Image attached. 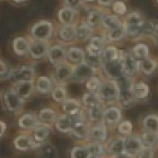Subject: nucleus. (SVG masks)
I'll use <instances>...</instances> for the list:
<instances>
[{
  "label": "nucleus",
  "mask_w": 158,
  "mask_h": 158,
  "mask_svg": "<svg viewBox=\"0 0 158 158\" xmlns=\"http://www.w3.org/2000/svg\"><path fill=\"white\" fill-rule=\"evenodd\" d=\"M146 22L145 15L139 10H131L124 17H122V23L127 31V37L133 42L142 40V28Z\"/></svg>",
  "instance_id": "1"
},
{
  "label": "nucleus",
  "mask_w": 158,
  "mask_h": 158,
  "mask_svg": "<svg viewBox=\"0 0 158 158\" xmlns=\"http://www.w3.org/2000/svg\"><path fill=\"white\" fill-rule=\"evenodd\" d=\"M56 24L50 19H37L27 30V35L32 40L53 42Z\"/></svg>",
  "instance_id": "2"
},
{
  "label": "nucleus",
  "mask_w": 158,
  "mask_h": 158,
  "mask_svg": "<svg viewBox=\"0 0 158 158\" xmlns=\"http://www.w3.org/2000/svg\"><path fill=\"white\" fill-rule=\"evenodd\" d=\"M0 104L7 114L16 118L24 112L25 107V102L14 92L10 86L0 92Z\"/></svg>",
  "instance_id": "3"
},
{
  "label": "nucleus",
  "mask_w": 158,
  "mask_h": 158,
  "mask_svg": "<svg viewBox=\"0 0 158 158\" xmlns=\"http://www.w3.org/2000/svg\"><path fill=\"white\" fill-rule=\"evenodd\" d=\"M103 105H118V97H120V88L115 80L103 78L102 85L97 93Z\"/></svg>",
  "instance_id": "4"
},
{
  "label": "nucleus",
  "mask_w": 158,
  "mask_h": 158,
  "mask_svg": "<svg viewBox=\"0 0 158 158\" xmlns=\"http://www.w3.org/2000/svg\"><path fill=\"white\" fill-rule=\"evenodd\" d=\"M37 76L39 75H37L36 68L33 62L20 63V64L13 67L9 82L11 85V84L19 81H35Z\"/></svg>",
  "instance_id": "5"
},
{
  "label": "nucleus",
  "mask_w": 158,
  "mask_h": 158,
  "mask_svg": "<svg viewBox=\"0 0 158 158\" xmlns=\"http://www.w3.org/2000/svg\"><path fill=\"white\" fill-rule=\"evenodd\" d=\"M111 13L110 9H104L101 8L97 5H87L85 7V16L82 17V19L85 20L86 24L90 26L93 30L98 33L101 31L102 22L104 19L106 14Z\"/></svg>",
  "instance_id": "6"
},
{
  "label": "nucleus",
  "mask_w": 158,
  "mask_h": 158,
  "mask_svg": "<svg viewBox=\"0 0 158 158\" xmlns=\"http://www.w3.org/2000/svg\"><path fill=\"white\" fill-rule=\"evenodd\" d=\"M81 120H86L85 115V110H82L76 115H67V114H62L60 113L58 118L56 120L54 124H53V129L56 132H59L61 135H69V133L73 130L75 123Z\"/></svg>",
  "instance_id": "7"
},
{
  "label": "nucleus",
  "mask_w": 158,
  "mask_h": 158,
  "mask_svg": "<svg viewBox=\"0 0 158 158\" xmlns=\"http://www.w3.org/2000/svg\"><path fill=\"white\" fill-rule=\"evenodd\" d=\"M53 42L59 43L66 48L77 44L76 25H59V24H56Z\"/></svg>",
  "instance_id": "8"
},
{
  "label": "nucleus",
  "mask_w": 158,
  "mask_h": 158,
  "mask_svg": "<svg viewBox=\"0 0 158 158\" xmlns=\"http://www.w3.org/2000/svg\"><path fill=\"white\" fill-rule=\"evenodd\" d=\"M11 147L14 148V150H16L18 152H32V150H37L41 146L36 145L34 142L31 133L18 132L11 139Z\"/></svg>",
  "instance_id": "9"
},
{
  "label": "nucleus",
  "mask_w": 158,
  "mask_h": 158,
  "mask_svg": "<svg viewBox=\"0 0 158 158\" xmlns=\"http://www.w3.org/2000/svg\"><path fill=\"white\" fill-rule=\"evenodd\" d=\"M120 62L125 76L135 79L139 75V61L131 54L129 50H120Z\"/></svg>",
  "instance_id": "10"
},
{
  "label": "nucleus",
  "mask_w": 158,
  "mask_h": 158,
  "mask_svg": "<svg viewBox=\"0 0 158 158\" xmlns=\"http://www.w3.org/2000/svg\"><path fill=\"white\" fill-rule=\"evenodd\" d=\"M73 66L66 61L61 64L53 67L50 76L56 85H68L73 78Z\"/></svg>",
  "instance_id": "11"
},
{
  "label": "nucleus",
  "mask_w": 158,
  "mask_h": 158,
  "mask_svg": "<svg viewBox=\"0 0 158 158\" xmlns=\"http://www.w3.org/2000/svg\"><path fill=\"white\" fill-rule=\"evenodd\" d=\"M96 75H101L99 70L93 68L92 66H89L88 63L86 62L79 63L77 66H73L71 82L85 84L89 78H92V77L96 76Z\"/></svg>",
  "instance_id": "12"
},
{
  "label": "nucleus",
  "mask_w": 158,
  "mask_h": 158,
  "mask_svg": "<svg viewBox=\"0 0 158 158\" xmlns=\"http://www.w3.org/2000/svg\"><path fill=\"white\" fill-rule=\"evenodd\" d=\"M81 19L80 10L61 6L56 10V22L59 25H76Z\"/></svg>",
  "instance_id": "13"
},
{
  "label": "nucleus",
  "mask_w": 158,
  "mask_h": 158,
  "mask_svg": "<svg viewBox=\"0 0 158 158\" xmlns=\"http://www.w3.org/2000/svg\"><path fill=\"white\" fill-rule=\"evenodd\" d=\"M123 110L118 105L105 106L104 115H103V124L110 130H114L116 125L123 120Z\"/></svg>",
  "instance_id": "14"
},
{
  "label": "nucleus",
  "mask_w": 158,
  "mask_h": 158,
  "mask_svg": "<svg viewBox=\"0 0 158 158\" xmlns=\"http://www.w3.org/2000/svg\"><path fill=\"white\" fill-rule=\"evenodd\" d=\"M51 43L52 42H44V41H36V40L31 39L28 59L32 62H37V61H42V60L46 59Z\"/></svg>",
  "instance_id": "15"
},
{
  "label": "nucleus",
  "mask_w": 158,
  "mask_h": 158,
  "mask_svg": "<svg viewBox=\"0 0 158 158\" xmlns=\"http://www.w3.org/2000/svg\"><path fill=\"white\" fill-rule=\"evenodd\" d=\"M31 46V37L28 35H16L10 42L11 51L18 58H28Z\"/></svg>",
  "instance_id": "16"
},
{
  "label": "nucleus",
  "mask_w": 158,
  "mask_h": 158,
  "mask_svg": "<svg viewBox=\"0 0 158 158\" xmlns=\"http://www.w3.org/2000/svg\"><path fill=\"white\" fill-rule=\"evenodd\" d=\"M46 61L53 67L61 64L67 61V48L59 43L52 42L50 45L49 52L46 56Z\"/></svg>",
  "instance_id": "17"
},
{
  "label": "nucleus",
  "mask_w": 158,
  "mask_h": 158,
  "mask_svg": "<svg viewBox=\"0 0 158 158\" xmlns=\"http://www.w3.org/2000/svg\"><path fill=\"white\" fill-rule=\"evenodd\" d=\"M39 123L37 112H23L16 118V125L19 132L30 133Z\"/></svg>",
  "instance_id": "18"
},
{
  "label": "nucleus",
  "mask_w": 158,
  "mask_h": 158,
  "mask_svg": "<svg viewBox=\"0 0 158 158\" xmlns=\"http://www.w3.org/2000/svg\"><path fill=\"white\" fill-rule=\"evenodd\" d=\"M111 138V130L107 129L103 123L98 124H92L89 128L88 137H87V141L86 142H102L106 143V141ZM85 142V143H86Z\"/></svg>",
  "instance_id": "19"
},
{
  "label": "nucleus",
  "mask_w": 158,
  "mask_h": 158,
  "mask_svg": "<svg viewBox=\"0 0 158 158\" xmlns=\"http://www.w3.org/2000/svg\"><path fill=\"white\" fill-rule=\"evenodd\" d=\"M99 73L103 78L111 79V80H116L121 76H123V68L120 62V60L111 61V62H103Z\"/></svg>",
  "instance_id": "20"
},
{
  "label": "nucleus",
  "mask_w": 158,
  "mask_h": 158,
  "mask_svg": "<svg viewBox=\"0 0 158 158\" xmlns=\"http://www.w3.org/2000/svg\"><path fill=\"white\" fill-rule=\"evenodd\" d=\"M10 87L13 88L14 92L16 93L17 95L19 96L25 103L33 98V96L35 95V85H34V81L15 82V84H11Z\"/></svg>",
  "instance_id": "21"
},
{
  "label": "nucleus",
  "mask_w": 158,
  "mask_h": 158,
  "mask_svg": "<svg viewBox=\"0 0 158 158\" xmlns=\"http://www.w3.org/2000/svg\"><path fill=\"white\" fill-rule=\"evenodd\" d=\"M90 124L87 120H81L75 123L73 130L69 133L70 138L73 139V141L77 143H85L87 141V137H88V132Z\"/></svg>",
  "instance_id": "22"
},
{
  "label": "nucleus",
  "mask_w": 158,
  "mask_h": 158,
  "mask_svg": "<svg viewBox=\"0 0 158 158\" xmlns=\"http://www.w3.org/2000/svg\"><path fill=\"white\" fill-rule=\"evenodd\" d=\"M52 132H53L52 127L39 123L30 133H31V135H32V138H33L34 142L39 146H42L48 142L50 137L52 135Z\"/></svg>",
  "instance_id": "23"
},
{
  "label": "nucleus",
  "mask_w": 158,
  "mask_h": 158,
  "mask_svg": "<svg viewBox=\"0 0 158 158\" xmlns=\"http://www.w3.org/2000/svg\"><path fill=\"white\" fill-rule=\"evenodd\" d=\"M34 85H35V94L48 96L51 94L56 84L50 75H39L34 81Z\"/></svg>",
  "instance_id": "24"
},
{
  "label": "nucleus",
  "mask_w": 158,
  "mask_h": 158,
  "mask_svg": "<svg viewBox=\"0 0 158 158\" xmlns=\"http://www.w3.org/2000/svg\"><path fill=\"white\" fill-rule=\"evenodd\" d=\"M131 90L137 103L146 102L149 98V95H150V87L147 82L141 80V79L135 78L133 80Z\"/></svg>",
  "instance_id": "25"
},
{
  "label": "nucleus",
  "mask_w": 158,
  "mask_h": 158,
  "mask_svg": "<svg viewBox=\"0 0 158 158\" xmlns=\"http://www.w3.org/2000/svg\"><path fill=\"white\" fill-rule=\"evenodd\" d=\"M106 155L107 157H114L124 152V138L120 135H111L106 141Z\"/></svg>",
  "instance_id": "26"
},
{
  "label": "nucleus",
  "mask_w": 158,
  "mask_h": 158,
  "mask_svg": "<svg viewBox=\"0 0 158 158\" xmlns=\"http://www.w3.org/2000/svg\"><path fill=\"white\" fill-rule=\"evenodd\" d=\"M97 32L93 30L92 27L88 26L86 22L84 19L79 20L78 23L76 24V40H77V44H84V43H87L90 40V37L93 35H95Z\"/></svg>",
  "instance_id": "27"
},
{
  "label": "nucleus",
  "mask_w": 158,
  "mask_h": 158,
  "mask_svg": "<svg viewBox=\"0 0 158 158\" xmlns=\"http://www.w3.org/2000/svg\"><path fill=\"white\" fill-rule=\"evenodd\" d=\"M60 112L58 109L53 107V106H44L37 112V118H39V122L42 124H46L49 127H52L56 120L59 116Z\"/></svg>",
  "instance_id": "28"
},
{
  "label": "nucleus",
  "mask_w": 158,
  "mask_h": 158,
  "mask_svg": "<svg viewBox=\"0 0 158 158\" xmlns=\"http://www.w3.org/2000/svg\"><path fill=\"white\" fill-rule=\"evenodd\" d=\"M143 148V145L141 142V139L139 137V133H132L124 138V152L129 155L135 157L141 149Z\"/></svg>",
  "instance_id": "29"
},
{
  "label": "nucleus",
  "mask_w": 158,
  "mask_h": 158,
  "mask_svg": "<svg viewBox=\"0 0 158 158\" xmlns=\"http://www.w3.org/2000/svg\"><path fill=\"white\" fill-rule=\"evenodd\" d=\"M85 49L81 46L75 44L67 48V62L71 66H77L79 63L85 62Z\"/></svg>",
  "instance_id": "30"
},
{
  "label": "nucleus",
  "mask_w": 158,
  "mask_h": 158,
  "mask_svg": "<svg viewBox=\"0 0 158 158\" xmlns=\"http://www.w3.org/2000/svg\"><path fill=\"white\" fill-rule=\"evenodd\" d=\"M148 39L158 48V20L146 19L142 28V40Z\"/></svg>",
  "instance_id": "31"
},
{
  "label": "nucleus",
  "mask_w": 158,
  "mask_h": 158,
  "mask_svg": "<svg viewBox=\"0 0 158 158\" xmlns=\"http://www.w3.org/2000/svg\"><path fill=\"white\" fill-rule=\"evenodd\" d=\"M82 110L84 109L80 98H75V97H68L60 105V113L67 115H76Z\"/></svg>",
  "instance_id": "32"
},
{
  "label": "nucleus",
  "mask_w": 158,
  "mask_h": 158,
  "mask_svg": "<svg viewBox=\"0 0 158 158\" xmlns=\"http://www.w3.org/2000/svg\"><path fill=\"white\" fill-rule=\"evenodd\" d=\"M103 36V39L105 40L106 44H114L120 43L124 39H127V31H125L124 26L118 27L115 30L109 31V32H98Z\"/></svg>",
  "instance_id": "33"
},
{
  "label": "nucleus",
  "mask_w": 158,
  "mask_h": 158,
  "mask_svg": "<svg viewBox=\"0 0 158 158\" xmlns=\"http://www.w3.org/2000/svg\"><path fill=\"white\" fill-rule=\"evenodd\" d=\"M141 131H148L158 135V114L157 113H147L140 118Z\"/></svg>",
  "instance_id": "34"
},
{
  "label": "nucleus",
  "mask_w": 158,
  "mask_h": 158,
  "mask_svg": "<svg viewBox=\"0 0 158 158\" xmlns=\"http://www.w3.org/2000/svg\"><path fill=\"white\" fill-rule=\"evenodd\" d=\"M131 88L132 87H123V88H120V97H118V105L122 110L133 107L137 104V101H135V96L132 94Z\"/></svg>",
  "instance_id": "35"
},
{
  "label": "nucleus",
  "mask_w": 158,
  "mask_h": 158,
  "mask_svg": "<svg viewBox=\"0 0 158 158\" xmlns=\"http://www.w3.org/2000/svg\"><path fill=\"white\" fill-rule=\"evenodd\" d=\"M104 109L105 105H96L93 107L85 110V115L86 120L89 122V124H98V123H103V115H104Z\"/></svg>",
  "instance_id": "36"
},
{
  "label": "nucleus",
  "mask_w": 158,
  "mask_h": 158,
  "mask_svg": "<svg viewBox=\"0 0 158 158\" xmlns=\"http://www.w3.org/2000/svg\"><path fill=\"white\" fill-rule=\"evenodd\" d=\"M158 70V60L152 56L139 61V73L146 77H150Z\"/></svg>",
  "instance_id": "37"
},
{
  "label": "nucleus",
  "mask_w": 158,
  "mask_h": 158,
  "mask_svg": "<svg viewBox=\"0 0 158 158\" xmlns=\"http://www.w3.org/2000/svg\"><path fill=\"white\" fill-rule=\"evenodd\" d=\"M129 51L138 61H141V60H145L149 56H150V46L146 42H141V41L135 42L131 49H129Z\"/></svg>",
  "instance_id": "38"
},
{
  "label": "nucleus",
  "mask_w": 158,
  "mask_h": 158,
  "mask_svg": "<svg viewBox=\"0 0 158 158\" xmlns=\"http://www.w3.org/2000/svg\"><path fill=\"white\" fill-rule=\"evenodd\" d=\"M122 25H123V23H122L121 17L116 16V15H114L112 13H109L106 14L104 19H103L99 32H109V31L115 30V28L122 26Z\"/></svg>",
  "instance_id": "39"
},
{
  "label": "nucleus",
  "mask_w": 158,
  "mask_h": 158,
  "mask_svg": "<svg viewBox=\"0 0 158 158\" xmlns=\"http://www.w3.org/2000/svg\"><path fill=\"white\" fill-rule=\"evenodd\" d=\"M50 96H51V99H52L56 104L61 105V104L69 97L68 87H67V85H54Z\"/></svg>",
  "instance_id": "40"
},
{
  "label": "nucleus",
  "mask_w": 158,
  "mask_h": 158,
  "mask_svg": "<svg viewBox=\"0 0 158 158\" xmlns=\"http://www.w3.org/2000/svg\"><path fill=\"white\" fill-rule=\"evenodd\" d=\"M85 145L87 147V149H88V152L90 156H95V157H99V158L107 157L105 143L92 141V142H86Z\"/></svg>",
  "instance_id": "41"
},
{
  "label": "nucleus",
  "mask_w": 158,
  "mask_h": 158,
  "mask_svg": "<svg viewBox=\"0 0 158 158\" xmlns=\"http://www.w3.org/2000/svg\"><path fill=\"white\" fill-rule=\"evenodd\" d=\"M120 58V49L114 44H106L102 52V61L103 62H111L115 61Z\"/></svg>",
  "instance_id": "42"
},
{
  "label": "nucleus",
  "mask_w": 158,
  "mask_h": 158,
  "mask_svg": "<svg viewBox=\"0 0 158 158\" xmlns=\"http://www.w3.org/2000/svg\"><path fill=\"white\" fill-rule=\"evenodd\" d=\"M80 101H81L82 109L84 110H87V109H89V107H93V106L101 105V104H102L98 95H97L96 93L86 92V90L84 92V94H82Z\"/></svg>",
  "instance_id": "43"
},
{
  "label": "nucleus",
  "mask_w": 158,
  "mask_h": 158,
  "mask_svg": "<svg viewBox=\"0 0 158 158\" xmlns=\"http://www.w3.org/2000/svg\"><path fill=\"white\" fill-rule=\"evenodd\" d=\"M139 137L141 139L143 147H150V148H157L158 146V135L148 131H140Z\"/></svg>",
  "instance_id": "44"
},
{
  "label": "nucleus",
  "mask_w": 158,
  "mask_h": 158,
  "mask_svg": "<svg viewBox=\"0 0 158 158\" xmlns=\"http://www.w3.org/2000/svg\"><path fill=\"white\" fill-rule=\"evenodd\" d=\"M115 135L127 138L128 135L133 133V123L130 120H122L115 127Z\"/></svg>",
  "instance_id": "45"
},
{
  "label": "nucleus",
  "mask_w": 158,
  "mask_h": 158,
  "mask_svg": "<svg viewBox=\"0 0 158 158\" xmlns=\"http://www.w3.org/2000/svg\"><path fill=\"white\" fill-rule=\"evenodd\" d=\"M89 156L90 155L85 143H76L69 152V158H89Z\"/></svg>",
  "instance_id": "46"
},
{
  "label": "nucleus",
  "mask_w": 158,
  "mask_h": 158,
  "mask_svg": "<svg viewBox=\"0 0 158 158\" xmlns=\"http://www.w3.org/2000/svg\"><path fill=\"white\" fill-rule=\"evenodd\" d=\"M103 81V77L101 75H96V76L89 78L87 81L85 82V88L86 92H90V93H98L99 88H101V85H102Z\"/></svg>",
  "instance_id": "47"
},
{
  "label": "nucleus",
  "mask_w": 158,
  "mask_h": 158,
  "mask_svg": "<svg viewBox=\"0 0 158 158\" xmlns=\"http://www.w3.org/2000/svg\"><path fill=\"white\" fill-rule=\"evenodd\" d=\"M110 10H111L112 14L122 18V17H124L128 14V6H127L124 0H115L113 2L112 7L110 8Z\"/></svg>",
  "instance_id": "48"
},
{
  "label": "nucleus",
  "mask_w": 158,
  "mask_h": 158,
  "mask_svg": "<svg viewBox=\"0 0 158 158\" xmlns=\"http://www.w3.org/2000/svg\"><path fill=\"white\" fill-rule=\"evenodd\" d=\"M13 67L5 59H0V81H9Z\"/></svg>",
  "instance_id": "49"
},
{
  "label": "nucleus",
  "mask_w": 158,
  "mask_h": 158,
  "mask_svg": "<svg viewBox=\"0 0 158 158\" xmlns=\"http://www.w3.org/2000/svg\"><path fill=\"white\" fill-rule=\"evenodd\" d=\"M61 5L66 7H69V8H73V9H76V10L85 9V7L87 6L84 0H62Z\"/></svg>",
  "instance_id": "50"
},
{
  "label": "nucleus",
  "mask_w": 158,
  "mask_h": 158,
  "mask_svg": "<svg viewBox=\"0 0 158 158\" xmlns=\"http://www.w3.org/2000/svg\"><path fill=\"white\" fill-rule=\"evenodd\" d=\"M157 148H150V147H143L140 152L137 154L135 158H156Z\"/></svg>",
  "instance_id": "51"
},
{
  "label": "nucleus",
  "mask_w": 158,
  "mask_h": 158,
  "mask_svg": "<svg viewBox=\"0 0 158 158\" xmlns=\"http://www.w3.org/2000/svg\"><path fill=\"white\" fill-rule=\"evenodd\" d=\"M115 0H96L95 2L96 5L101 8H104V9H110L111 7H112L113 2H114Z\"/></svg>",
  "instance_id": "52"
},
{
  "label": "nucleus",
  "mask_w": 158,
  "mask_h": 158,
  "mask_svg": "<svg viewBox=\"0 0 158 158\" xmlns=\"http://www.w3.org/2000/svg\"><path fill=\"white\" fill-rule=\"evenodd\" d=\"M7 131H8L7 122L3 121V120H0V140L5 138V135H7Z\"/></svg>",
  "instance_id": "53"
},
{
  "label": "nucleus",
  "mask_w": 158,
  "mask_h": 158,
  "mask_svg": "<svg viewBox=\"0 0 158 158\" xmlns=\"http://www.w3.org/2000/svg\"><path fill=\"white\" fill-rule=\"evenodd\" d=\"M13 6H17V7H20L23 6V5H26L30 0H8Z\"/></svg>",
  "instance_id": "54"
},
{
  "label": "nucleus",
  "mask_w": 158,
  "mask_h": 158,
  "mask_svg": "<svg viewBox=\"0 0 158 158\" xmlns=\"http://www.w3.org/2000/svg\"><path fill=\"white\" fill-rule=\"evenodd\" d=\"M110 158H135V157L131 155H129V154H127V152H123V154H120V155H118V156L110 157Z\"/></svg>",
  "instance_id": "55"
},
{
  "label": "nucleus",
  "mask_w": 158,
  "mask_h": 158,
  "mask_svg": "<svg viewBox=\"0 0 158 158\" xmlns=\"http://www.w3.org/2000/svg\"><path fill=\"white\" fill-rule=\"evenodd\" d=\"M84 1L86 2V5H92L93 2H95L96 0H84Z\"/></svg>",
  "instance_id": "56"
},
{
  "label": "nucleus",
  "mask_w": 158,
  "mask_h": 158,
  "mask_svg": "<svg viewBox=\"0 0 158 158\" xmlns=\"http://www.w3.org/2000/svg\"><path fill=\"white\" fill-rule=\"evenodd\" d=\"M154 2H155V3H156V6L158 7V0H154Z\"/></svg>",
  "instance_id": "57"
},
{
  "label": "nucleus",
  "mask_w": 158,
  "mask_h": 158,
  "mask_svg": "<svg viewBox=\"0 0 158 158\" xmlns=\"http://www.w3.org/2000/svg\"><path fill=\"white\" fill-rule=\"evenodd\" d=\"M89 158H99V157H95V156H89Z\"/></svg>",
  "instance_id": "58"
},
{
  "label": "nucleus",
  "mask_w": 158,
  "mask_h": 158,
  "mask_svg": "<svg viewBox=\"0 0 158 158\" xmlns=\"http://www.w3.org/2000/svg\"><path fill=\"white\" fill-rule=\"evenodd\" d=\"M0 1H8V0H0Z\"/></svg>",
  "instance_id": "59"
},
{
  "label": "nucleus",
  "mask_w": 158,
  "mask_h": 158,
  "mask_svg": "<svg viewBox=\"0 0 158 158\" xmlns=\"http://www.w3.org/2000/svg\"><path fill=\"white\" fill-rule=\"evenodd\" d=\"M105 158H110V157H105Z\"/></svg>",
  "instance_id": "60"
},
{
  "label": "nucleus",
  "mask_w": 158,
  "mask_h": 158,
  "mask_svg": "<svg viewBox=\"0 0 158 158\" xmlns=\"http://www.w3.org/2000/svg\"><path fill=\"white\" fill-rule=\"evenodd\" d=\"M157 148H158V146H157Z\"/></svg>",
  "instance_id": "61"
},
{
  "label": "nucleus",
  "mask_w": 158,
  "mask_h": 158,
  "mask_svg": "<svg viewBox=\"0 0 158 158\" xmlns=\"http://www.w3.org/2000/svg\"><path fill=\"white\" fill-rule=\"evenodd\" d=\"M0 59H1V58H0Z\"/></svg>",
  "instance_id": "62"
}]
</instances>
